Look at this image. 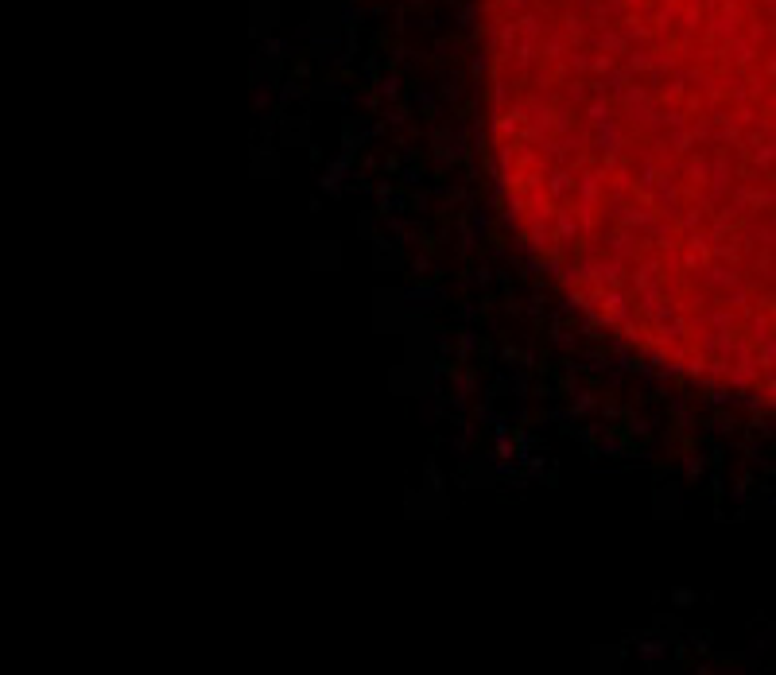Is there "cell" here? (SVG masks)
<instances>
[{
  "instance_id": "6da1fadb",
  "label": "cell",
  "mask_w": 776,
  "mask_h": 675,
  "mask_svg": "<svg viewBox=\"0 0 776 675\" xmlns=\"http://www.w3.org/2000/svg\"><path fill=\"white\" fill-rule=\"evenodd\" d=\"M489 31L540 217L633 229L656 334L776 408V0H493Z\"/></svg>"
}]
</instances>
